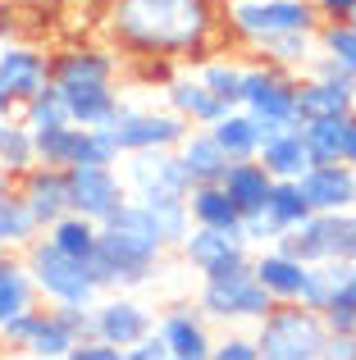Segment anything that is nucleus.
Masks as SVG:
<instances>
[{
    "instance_id": "nucleus-1",
    "label": "nucleus",
    "mask_w": 356,
    "mask_h": 360,
    "mask_svg": "<svg viewBox=\"0 0 356 360\" xmlns=\"http://www.w3.org/2000/svg\"><path fill=\"white\" fill-rule=\"evenodd\" d=\"M106 37L137 60H201L220 32L215 0H110Z\"/></svg>"
},
{
    "instance_id": "nucleus-2",
    "label": "nucleus",
    "mask_w": 356,
    "mask_h": 360,
    "mask_svg": "<svg viewBox=\"0 0 356 360\" xmlns=\"http://www.w3.org/2000/svg\"><path fill=\"white\" fill-rule=\"evenodd\" d=\"M165 251H170V246H165L160 229H155L151 210H146L137 196H128V201L101 224L96 251H91L87 269H91V278H96L101 292H110V288H142V283L155 278Z\"/></svg>"
},
{
    "instance_id": "nucleus-3",
    "label": "nucleus",
    "mask_w": 356,
    "mask_h": 360,
    "mask_svg": "<svg viewBox=\"0 0 356 360\" xmlns=\"http://www.w3.org/2000/svg\"><path fill=\"white\" fill-rule=\"evenodd\" d=\"M324 319L302 301H274L256 319V352L260 360H320L324 352Z\"/></svg>"
},
{
    "instance_id": "nucleus-4",
    "label": "nucleus",
    "mask_w": 356,
    "mask_h": 360,
    "mask_svg": "<svg viewBox=\"0 0 356 360\" xmlns=\"http://www.w3.org/2000/svg\"><path fill=\"white\" fill-rule=\"evenodd\" d=\"M23 264H27V274H32L37 297L51 301V306H64V301H73V306H91V301L101 297V288H96V278H91L87 260L64 255L60 246H51L42 233L23 246Z\"/></svg>"
},
{
    "instance_id": "nucleus-5",
    "label": "nucleus",
    "mask_w": 356,
    "mask_h": 360,
    "mask_svg": "<svg viewBox=\"0 0 356 360\" xmlns=\"http://www.w3.org/2000/svg\"><path fill=\"white\" fill-rule=\"evenodd\" d=\"M320 14L311 0H229V32L256 51L279 32H315Z\"/></svg>"
},
{
    "instance_id": "nucleus-6",
    "label": "nucleus",
    "mask_w": 356,
    "mask_h": 360,
    "mask_svg": "<svg viewBox=\"0 0 356 360\" xmlns=\"http://www.w3.org/2000/svg\"><path fill=\"white\" fill-rule=\"evenodd\" d=\"M242 110L260 123V137L269 128L297 123V73L279 69V64H242Z\"/></svg>"
},
{
    "instance_id": "nucleus-7",
    "label": "nucleus",
    "mask_w": 356,
    "mask_h": 360,
    "mask_svg": "<svg viewBox=\"0 0 356 360\" xmlns=\"http://www.w3.org/2000/svg\"><path fill=\"white\" fill-rule=\"evenodd\" d=\"M196 306H201L205 319H220V324H256L274 301H269V292L256 283L251 264H242V269L220 274V278H201Z\"/></svg>"
},
{
    "instance_id": "nucleus-8",
    "label": "nucleus",
    "mask_w": 356,
    "mask_h": 360,
    "mask_svg": "<svg viewBox=\"0 0 356 360\" xmlns=\"http://www.w3.org/2000/svg\"><path fill=\"white\" fill-rule=\"evenodd\" d=\"M69 174V210L87 214V219L106 224L119 205L128 201V187L119 165H73L64 169Z\"/></svg>"
},
{
    "instance_id": "nucleus-9",
    "label": "nucleus",
    "mask_w": 356,
    "mask_h": 360,
    "mask_svg": "<svg viewBox=\"0 0 356 360\" xmlns=\"http://www.w3.org/2000/svg\"><path fill=\"white\" fill-rule=\"evenodd\" d=\"M183 260L192 264L201 278H220V274H233L242 264H251V246L242 242V233H224V229H205V224H192L187 238L178 242Z\"/></svg>"
},
{
    "instance_id": "nucleus-10",
    "label": "nucleus",
    "mask_w": 356,
    "mask_h": 360,
    "mask_svg": "<svg viewBox=\"0 0 356 360\" xmlns=\"http://www.w3.org/2000/svg\"><path fill=\"white\" fill-rule=\"evenodd\" d=\"M110 128H115V137H119V150H174L178 141H183L187 123L178 119L170 105L165 110H133V105H124Z\"/></svg>"
},
{
    "instance_id": "nucleus-11",
    "label": "nucleus",
    "mask_w": 356,
    "mask_h": 360,
    "mask_svg": "<svg viewBox=\"0 0 356 360\" xmlns=\"http://www.w3.org/2000/svg\"><path fill=\"white\" fill-rule=\"evenodd\" d=\"M119 165H124L119 174H124L128 196H146V192H178V196H187V187H192L174 150H124Z\"/></svg>"
},
{
    "instance_id": "nucleus-12",
    "label": "nucleus",
    "mask_w": 356,
    "mask_h": 360,
    "mask_svg": "<svg viewBox=\"0 0 356 360\" xmlns=\"http://www.w3.org/2000/svg\"><path fill=\"white\" fill-rule=\"evenodd\" d=\"M14 192L23 196V205L32 210V219L42 224H55L60 214H69V174L55 165H32L14 178Z\"/></svg>"
},
{
    "instance_id": "nucleus-13",
    "label": "nucleus",
    "mask_w": 356,
    "mask_h": 360,
    "mask_svg": "<svg viewBox=\"0 0 356 360\" xmlns=\"http://www.w3.org/2000/svg\"><path fill=\"white\" fill-rule=\"evenodd\" d=\"M91 315H96V338H106L110 347H133L137 338H146L155 328V319H151V310L142 306V301H133V297H96L91 301Z\"/></svg>"
},
{
    "instance_id": "nucleus-14",
    "label": "nucleus",
    "mask_w": 356,
    "mask_h": 360,
    "mask_svg": "<svg viewBox=\"0 0 356 360\" xmlns=\"http://www.w3.org/2000/svg\"><path fill=\"white\" fill-rule=\"evenodd\" d=\"M155 333L165 338L170 360H210V319L201 315V306H174L170 315L155 324Z\"/></svg>"
},
{
    "instance_id": "nucleus-15",
    "label": "nucleus",
    "mask_w": 356,
    "mask_h": 360,
    "mask_svg": "<svg viewBox=\"0 0 356 360\" xmlns=\"http://www.w3.org/2000/svg\"><path fill=\"white\" fill-rule=\"evenodd\" d=\"M0 82L5 91L14 96V105H23L27 96L51 82V60H46L37 46H23V41H0Z\"/></svg>"
},
{
    "instance_id": "nucleus-16",
    "label": "nucleus",
    "mask_w": 356,
    "mask_h": 360,
    "mask_svg": "<svg viewBox=\"0 0 356 360\" xmlns=\"http://www.w3.org/2000/svg\"><path fill=\"white\" fill-rule=\"evenodd\" d=\"M60 96L69 110V123H78V128H110L124 110L115 82H64Z\"/></svg>"
},
{
    "instance_id": "nucleus-17",
    "label": "nucleus",
    "mask_w": 356,
    "mask_h": 360,
    "mask_svg": "<svg viewBox=\"0 0 356 360\" xmlns=\"http://www.w3.org/2000/svg\"><path fill=\"white\" fill-rule=\"evenodd\" d=\"M165 105H170L187 128H210V123L229 110L196 73H174V78L165 82Z\"/></svg>"
},
{
    "instance_id": "nucleus-18",
    "label": "nucleus",
    "mask_w": 356,
    "mask_h": 360,
    "mask_svg": "<svg viewBox=\"0 0 356 360\" xmlns=\"http://www.w3.org/2000/svg\"><path fill=\"white\" fill-rule=\"evenodd\" d=\"M315 115H356V78H297V123Z\"/></svg>"
},
{
    "instance_id": "nucleus-19",
    "label": "nucleus",
    "mask_w": 356,
    "mask_h": 360,
    "mask_svg": "<svg viewBox=\"0 0 356 360\" xmlns=\"http://www.w3.org/2000/svg\"><path fill=\"white\" fill-rule=\"evenodd\" d=\"M119 55L110 46H69V51L51 55V82H115Z\"/></svg>"
},
{
    "instance_id": "nucleus-20",
    "label": "nucleus",
    "mask_w": 356,
    "mask_h": 360,
    "mask_svg": "<svg viewBox=\"0 0 356 360\" xmlns=\"http://www.w3.org/2000/svg\"><path fill=\"white\" fill-rule=\"evenodd\" d=\"M297 187L311 210H343V205H352V165H343V160L338 165H306L297 174Z\"/></svg>"
},
{
    "instance_id": "nucleus-21",
    "label": "nucleus",
    "mask_w": 356,
    "mask_h": 360,
    "mask_svg": "<svg viewBox=\"0 0 356 360\" xmlns=\"http://www.w3.org/2000/svg\"><path fill=\"white\" fill-rule=\"evenodd\" d=\"M251 274H256V283L269 292V301H297L302 297L306 264L293 260L288 251H279V246H260V251L251 255Z\"/></svg>"
},
{
    "instance_id": "nucleus-22",
    "label": "nucleus",
    "mask_w": 356,
    "mask_h": 360,
    "mask_svg": "<svg viewBox=\"0 0 356 360\" xmlns=\"http://www.w3.org/2000/svg\"><path fill=\"white\" fill-rule=\"evenodd\" d=\"M256 160L269 169V178H297L311 155H306V141H302V123H284V128H269L256 146Z\"/></svg>"
},
{
    "instance_id": "nucleus-23",
    "label": "nucleus",
    "mask_w": 356,
    "mask_h": 360,
    "mask_svg": "<svg viewBox=\"0 0 356 360\" xmlns=\"http://www.w3.org/2000/svg\"><path fill=\"white\" fill-rule=\"evenodd\" d=\"M178 165H183L187 183H220L224 169H229V155L220 150V141L210 137V128H187L183 141L174 146Z\"/></svg>"
},
{
    "instance_id": "nucleus-24",
    "label": "nucleus",
    "mask_w": 356,
    "mask_h": 360,
    "mask_svg": "<svg viewBox=\"0 0 356 360\" xmlns=\"http://www.w3.org/2000/svg\"><path fill=\"white\" fill-rule=\"evenodd\" d=\"M220 187L229 192V201L238 205L242 214H251V210H260V205H265V196H269V187H274V178H269V169L260 165L256 155H251V160H229V169H224Z\"/></svg>"
},
{
    "instance_id": "nucleus-25",
    "label": "nucleus",
    "mask_w": 356,
    "mask_h": 360,
    "mask_svg": "<svg viewBox=\"0 0 356 360\" xmlns=\"http://www.w3.org/2000/svg\"><path fill=\"white\" fill-rule=\"evenodd\" d=\"M187 214L192 224H205V229H224V233H238L242 210L229 201L220 183H192L187 187Z\"/></svg>"
},
{
    "instance_id": "nucleus-26",
    "label": "nucleus",
    "mask_w": 356,
    "mask_h": 360,
    "mask_svg": "<svg viewBox=\"0 0 356 360\" xmlns=\"http://www.w3.org/2000/svg\"><path fill=\"white\" fill-rule=\"evenodd\" d=\"M348 123H352V115H315V119H302V141H306L311 165H338L343 146H348Z\"/></svg>"
},
{
    "instance_id": "nucleus-27",
    "label": "nucleus",
    "mask_w": 356,
    "mask_h": 360,
    "mask_svg": "<svg viewBox=\"0 0 356 360\" xmlns=\"http://www.w3.org/2000/svg\"><path fill=\"white\" fill-rule=\"evenodd\" d=\"M210 137L220 141V150L229 160H251L256 146H260V123L251 119L242 105H233V110H224V115L210 123Z\"/></svg>"
},
{
    "instance_id": "nucleus-28",
    "label": "nucleus",
    "mask_w": 356,
    "mask_h": 360,
    "mask_svg": "<svg viewBox=\"0 0 356 360\" xmlns=\"http://www.w3.org/2000/svg\"><path fill=\"white\" fill-rule=\"evenodd\" d=\"M96 233H101L96 219L69 210V214H60L55 224H46L42 238L51 242V246H60L64 255H73V260H91V251H96Z\"/></svg>"
},
{
    "instance_id": "nucleus-29",
    "label": "nucleus",
    "mask_w": 356,
    "mask_h": 360,
    "mask_svg": "<svg viewBox=\"0 0 356 360\" xmlns=\"http://www.w3.org/2000/svg\"><path fill=\"white\" fill-rule=\"evenodd\" d=\"M137 201L151 210V219H155V229H160L165 246H178V242L187 238V229H192L187 196H178V192H146V196H137Z\"/></svg>"
},
{
    "instance_id": "nucleus-30",
    "label": "nucleus",
    "mask_w": 356,
    "mask_h": 360,
    "mask_svg": "<svg viewBox=\"0 0 356 360\" xmlns=\"http://www.w3.org/2000/svg\"><path fill=\"white\" fill-rule=\"evenodd\" d=\"M256 51L265 55L269 64L288 69V73H306V64L315 60L320 46H315V32H279V37H265Z\"/></svg>"
},
{
    "instance_id": "nucleus-31",
    "label": "nucleus",
    "mask_w": 356,
    "mask_h": 360,
    "mask_svg": "<svg viewBox=\"0 0 356 360\" xmlns=\"http://www.w3.org/2000/svg\"><path fill=\"white\" fill-rule=\"evenodd\" d=\"M37 306V288H32V274H27L23 255H9L0 264V324L18 310H32Z\"/></svg>"
},
{
    "instance_id": "nucleus-32",
    "label": "nucleus",
    "mask_w": 356,
    "mask_h": 360,
    "mask_svg": "<svg viewBox=\"0 0 356 360\" xmlns=\"http://www.w3.org/2000/svg\"><path fill=\"white\" fill-rule=\"evenodd\" d=\"M23 352L37 356V360H69L73 333L55 319V310H37V324H32V333H27Z\"/></svg>"
},
{
    "instance_id": "nucleus-33",
    "label": "nucleus",
    "mask_w": 356,
    "mask_h": 360,
    "mask_svg": "<svg viewBox=\"0 0 356 360\" xmlns=\"http://www.w3.org/2000/svg\"><path fill=\"white\" fill-rule=\"evenodd\" d=\"M124 150H119L115 128H78L73 123V150H69V169L73 165H119Z\"/></svg>"
},
{
    "instance_id": "nucleus-34",
    "label": "nucleus",
    "mask_w": 356,
    "mask_h": 360,
    "mask_svg": "<svg viewBox=\"0 0 356 360\" xmlns=\"http://www.w3.org/2000/svg\"><path fill=\"white\" fill-rule=\"evenodd\" d=\"M37 233H42V224L32 219V210L23 205V196L9 187V192L0 196V246H5V251H23Z\"/></svg>"
},
{
    "instance_id": "nucleus-35",
    "label": "nucleus",
    "mask_w": 356,
    "mask_h": 360,
    "mask_svg": "<svg viewBox=\"0 0 356 360\" xmlns=\"http://www.w3.org/2000/svg\"><path fill=\"white\" fill-rule=\"evenodd\" d=\"M37 155H32V128L23 119H0V174L18 178L23 169H32Z\"/></svg>"
},
{
    "instance_id": "nucleus-36",
    "label": "nucleus",
    "mask_w": 356,
    "mask_h": 360,
    "mask_svg": "<svg viewBox=\"0 0 356 360\" xmlns=\"http://www.w3.org/2000/svg\"><path fill=\"white\" fill-rule=\"evenodd\" d=\"M260 210L274 219L279 233H288L293 224H302L306 214H311V205H306V196H302V187H297V178H274V187H269V196H265V205H260Z\"/></svg>"
},
{
    "instance_id": "nucleus-37",
    "label": "nucleus",
    "mask_w": 356,
    "mask_h": 360,
    "mask_svg": "<svg viewBox=\"0 0 356 360\" xmlns=\"http://www.w3.org/2000/svg\"><path fill=\"white\" fill-rule=\"evenodd\" d=\"M14 115L23 119L32 132L37 128H60V123H69V110H64V96H60V87H55V82H46L37 96H27Z\"/></svg>"
},
{
    "instance_id": "nucleus-38",
    "label": "nucleus",
    "mask_w": 356,
    "mask_h": 360,
    "mask_svg": "<svg viewBox=\"0 0 356 360\" xmlns=\"http://www.w3.org/2000/svg\"><path fill=\"white\" fill-rule=\"evenodd\" d=\"M196 78H201L229 110L242 101V64H233V60H201Z\"/></svg>"
},
{
    "instance_id": "nucleus-39",
    "label": "nucleus",
    "mask_w": 356,
    "mask_h": 360,
    "mask_svg": "<svg viewBox=\"0 0 356 360\" xmlns=\"http://www.w3.org/2000/svg\"><path fill=\"white\" fill-rule=\"evenodd\" d=\"M315 46H320L324 55H333L348 73H356V23L352 18H343V23H320L315 27Z\"/></svg>"
},
{
    "instance_id": "nucleus-40",
    "label": "nucleus",
    "mask_w": 356,
    "mask_h": 360,
    "mask_svg": "<svg viewBox=\"0 0 356 360\" xmlns=\"http://www.w3.org/2000/svg\"><path fill=\"white\" fill-rule=\"evenodd\" d=\"M324 233H329V260H352L356 264V205L324 214Z\"/></svg>"
},
{
    "instance_id": "nucleus-41",
    "label": "nucleus",
    "mask_w": 356,
    "mask_h": 360,
    "mask_svg": "<svg viewBox=\"0 0 356 360\" xmlns=\"http://www.w3.org/2000/svg\"><path fill=\"white\" fill-rule=\"evenodd\" d=\"M69 150H73V123H60V128H37L32 132V155H37V165L69 169Z\"/></svg>"
},
{
    "instance_id": "nucleus-42",
    "label": "nucleus",
    "mask_w": 356,
    "mask_h": 360,
    "mask_svg": "<svg viewBox=\"0 0 356 360\" xmlns=\"http://www.w3.org/2000/svg\"><path fill=\"white\" fill-rule=\"evenodd\" d=\"M51 310H55V319L73 333V342L96 338V315H91V306H73V301H64V306H51Z\"/></svg>"
},
{
    "instance_id": "nucleus-43",
    "label": "nucleus",
    "mask_w": 356,
    "mask_h": 360,
    "mask_svg": "<svg viewBox=\"0 0 356 360\" xmlns=\"http://www.w3.org/2000/svg\"><path fill=\"white\" fill-rule=\"evenodd\" d=\"M210 356L215 360H260L256 338H242V333H229V338H220V342H210Z\"/></svg>"
},
{
    "instance_id": "nucleus-44",
    "label": "nucleus",
    "mask_w": 356,
    "mask_h": 360,
    "mask_svg": "<svg viewBox=\"0 0 356 360\" xmlns=\"http://www.w3.org/2000/svg\"><path fill=\"white\" fill-rule=\"evenodd\" d=\"M320 319H324V333H356V306L343 301V297H333L329 306L320 310Z\"/></svg>"
},
{
    "instance_id": "nucleus-45",
    "label": "nucleus",
    "mask_w": 356,
    "mask_h": 360,
    "mask_svg": "<svg viewBox=\"0 0 356 360\" xmlns=\"http://www.w3.org/2000/svg\"><path fill=\"white\" fill-rule=\"evenodd\" d=\"M32 324H37V306H32V310H18V315H9L5 324H0V342L14 347V352H23V342H27V333H32Z\"/></svg>"
},
{
    "instance_id": "nucleus-46",
    "label": "nucleus",
    "mask_w": 356,
    "mask_h": 360,
    "mask_svg": "<svg viewBox=\"0 0 356 360\" xmlns=\"http://www.w3.org/2000/svg\"><path fill=\"white\" fill-rule=\"evenodd\" d=\"M69 360H124L119 347H110L106 338H82V342H73Z\"/></svg>"
},
{
    "instance_id": "nucleus-47",
    "label": "nucleus",
    "mask_w": 356,
    "mask_h": 360,
    "mask_svg": "<svg viewBox=\"0 0 356 360\" xmlns=\"http://www.w3.org/2000/svg\"><path fill=\"white\" fill-rule=\"evenodd\" d=\"M124 360H170V352H165V338L151 328V333L137 338L133 347H124Z\"/></svg>"
},
{
    "instance_id": "nucleus-48",
    "label": "nucleus",
    "mask_w": 356,
    "mask_h": 360,
    "mask_svg": "<svg viewBox=\"0 0 356 360\" xmlns=\"http://www.w3.org/2000/svg\"><path fill=\"white\" fill-rule=\"evenodd\" d=\"M315 14H320V23H343V18L356 14V0H311Z\"/></svg>"
},
{
    "instance_id": "nucleus-49",
    "label": "nucleus",
    "mask_w": 356,
    "mask_h": 360,
    "mask_svg": "<svg viewBox=\"0 0 356 360\" xmlns=\"http://www.w3.org/2000/svg\"><path fill=\"white\" fill-rule=\"evenodd\" d=\"M18 23H14V5L9 0H0V41H14Z\"/></svg>"
},
{
    "instance_id": "nucleus-50",
    "label": "nucleus",
    "mask_w": 356,
    "mask_h": 360,
    "mask_svg": "<svg viewBox=\"0 0 356 360\" xmlns=\"http://www.w3.org/2000/svg\"><path fill=\"white\" fill-rule=\"evenodd\" d=\"M343 165H352V169H356V115H352V123H348V146H343Z\"/></svg>"
},
{
    "instance_id": "nucleus-51",
    "label": "nucleus",
    "mask_w": 356,
    "mask_h": 360,
    "mask_svg": "<svg viewBox=\"0 0 356 360\" xmlns=\"http://www.w3.org/2000/svg\"><path fill=\"white\" fill-rule=\"evenodd\" d=\"M338 297H343V301H352V306H356V264H352V269H348V278H343Z\"/></svg>"
},
{
    "instance_id": "nucleus-52",
    "label": "nucleus",
    "mask_w": 356,
    "mask_h": 360,
    "mask_svg": "<svg viewBox=\"0 0 356 360\" xmlns=\"http://www.w3.org/2000/svg\"><path fill=\"white\" fill-rule=\"evenodd\" d=\"M14 96H9V91H5V82H0V119H9V115H14Z\"/></svg>"
},
{
    "instance_id": "nucleus-53",
    "label": "nucleus",
    "mask_w": 356,
    "mask_h": 360,
    "mask_svg": "<svg viewBox=\"0 0 356 360\" xmlns=\"http://www.w3.org/2000/svg\"><path fill=\"white\" fill-rule=\"evenodd\" d=\"M9 187H14V178H9V174H0V196H5Z\"/></svg>"
},
{
    "instance_id": "nucleus-54",
    "label": "nucleus",
    "mask_w": 356,
    "mask_h": 360,
    "mask_svg": "<svg viewBox=\"0 0 356 360\" xmlns=\"http://www.w3.org/2000/svg\"><path fill=\"white\" fill-rule=\"evenodd\" d=\"M9 5H55V0H9Z\"/></svg>"
},
{
    "instance_id": "nucleus-55",
    "label": "nucleus",
    "mask_w": 356,
    "mask_h": 360,
    "mask_svg": "<svg viewBox=\"0 0 356 360\" xmlns=\"http://www.w3.org/2000/svg\"><path fill=\"white\" fill-rule=\"evenodd\" d=\"M352 205H356V169H352Z\"/></svg>"
},
{
    "instance_id": "nucleus-56",
    "label": "nucleus",
    "mask_w": 356,
    "mask_h": 360,
    "mask_svg": "<svg viewBox=\"0 0 356 360\" xmlns=\"http://www.w3.org/2000/svg\"><path fill=\"white\" fill-rule=\"evenodd\" d=\"M9 255H14V251H5V246H0V264H5V260H9Z\"/></svg>"
},
{
    "instance_id": "nucleus-57",
    "label": "nucleus",
    "mask_w": 356,
    "mask_h": 360,
    "mask_svg": "<svg viewBox=\"0 0 356 360\" xmlns=\"http://www.w3.org/2000/svg\"><path fill=\"white\" fill-rule=\"evenodd\" d=\"M215 5H229V0H215Z\"/></svg>"
},
{
    "instance_id": "nucleus-58",
    "label": "nucleus",
    "mask_w": 356,
    "mask_h": 360,
    "mask_svg": "<svg viewBox=\"0 0 356 360\" xmlns=\"http://www.w3.org/2000/svg\"><path fill=\"white\" fill-rule=\"evenodd\" d=\"M352 23H356V14H352Z\"/></svg>"
}]
</instances>
